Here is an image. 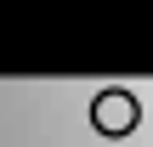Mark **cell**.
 <instances>
[{
  "label": "cell",
  "mask_w": 153,
  "mask_h": 147,
  "mask_svg": "<svg viewBox=\"0 0 153 147\" xmlns=\"http://www.w3.org/2000/svg\"><path fill=\"white\" fill-rule=\"evenodd\" d=\"M142 125V102L131 91H97L91 96V130L97 136H131Z\"/></svg>",
  "instance_id": "obj_1"
}]
</instances>
